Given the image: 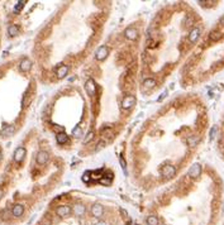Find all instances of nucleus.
<instances>
[{
	"label": "nucleus",
	"instance_id": "a878e982",
	"mask_svg": "<svg viewBox=\"0 0 224 225\" xmlns=\"http://www.w3.org/2000/svg\"><path fill=\"white\" fill-rule=\"evenodd\" d=\"M94 135H95V134H94V133H92V132H89L88 134H86V138L84 139V144H88L90 141H92V138H94Z\"/></svg>",
	"mask_w": 224,
	"mask_h": 225
},
{
	"label": "nucleus",
	"instance_id": "39448f33",
	"mask_svg": "<svg viewBox=\"0 0 224 225\" xmlns=\"http://www.w3.org/2000/svg\"><path fill=\"white\" fill-rule=\"evenodd\" d=\"M71 213H73V215L75 216H79V218H81V216H84L85 213H86V207H85V205H82V204H75L72 206L71 209Z\"/></svg>",
	"mask_w": 224,
	"mask_h": 225
},
{
	"label": "nucleus",
	"instance_id": "cd10ccee",
	"mask_svg": "<svg viewBox=\"0 0 224 225\" xmlns=\"http://www.w3.org/2000/svg\"><path fill=\"white\" fill-rule=\"evenodd\" d=\"M215 134H217V126H213L212 130H210V138L214 139L215 138Z\"/></svg>",
	"mask_w": 224,
	"mask_h": 225
},
{
	"label": "nucleus",
	"instance_id": "9b49d317",
	"mask_svg": "<svg viewBox=\"0 0 224 225\" xmlns=\"http://www.w3.org/2000/svg\"><path fill=\"white\" fill-rule=\"evenodd\" d=\"M200 34H201L200 27H195V28H193V29L190 30V33H189V41H190L191 43H195L198 39H199Z\"/></svg>",
	"mask_w": 224,
	"mask_h": 225
},
{
	"label": "nucleus",
	"instance_id": "f257e3e1",
	"mask_svg": "<svg viewBox=\"0 0 224 225\" xmlns=\"http://www.w3.org/2000/svg\"><path fill=\"white\" fill-rule=\"evenodd\" d=\"M136 103H137L136 96L129 95V96H126L123 100H122V107H123L124 110H129V109H132V107L136 105Z\"/></svg>",
	"mask_w": 224,
	"mask_h": 225
},
{
	"label": "nucleus",
	"instance_id": "6e6552de",
	"mask_svg": "<svg viewBox=\"0 0 224 225\" xmlns=\"http://www.w3.org/2000/svg\"><path fill=\"white\" fill-rule=\"evenodd\" d=\"M90 213L91 215L94 218H101L103 216V214H104V207H103V205H100V204H94L91 206L90 209Z\"/></svg>",
	"mask_w": 224,
	"mask_h": 225
},
{
	"label": "nucleus",
	"instance_id": "c85d7f7f",
	"mask_svg": "<svg viewBox=\"0 0 224 225\" xmlns=\"http://www.w3.org/2000/svg\"><path fill=\"white\" fill-rule=\"evenodd\" d=\"M185 24H186V27H189V25L193 24V17H190V15H189V17L186 18V20H185Z\"/></svg>",
	"mask_w": 224,
	"mask_h": 225
},
{
	"label": "nucleus",
	"instance_id": "b1692460",
	"mask_svg": "<svg viewBox=\"0 0 224 225\" xmlns=\"http://www.w3.org/2000/svg\"><path fill=\"white\" fill-rule=\"evenodd\" d=\"M24 5H25V1H24V0H22V1H18L17 5L14 6V11H15V13H19V11L22 10V9L24 8Z\"/></svg>",
	"mask_w": 224,
	"mask_h": 225
},
{
	"label": "nucleus",
	"instance_id": "f03ea898",
	"mask_svg": "<svg viewBox=\"0 0 224 225\" xmlns=\"http://www.w3.org/2000/svg\"><path fill=\"white\" fill-rule=\"evenodd\" d=\"M50 161V154L47 153L46 151H39L36 156V162L39 164V166H44L47 164Z\"/></svg>",
	"mask_w": 224,
	"mask_h": 225
},
{
	"label": "nucleus",
	"instance_id": "dca6fc26",
	"mask_svg": "<svg viewBox=\"0 0 224 225\" xmlns=\"http://www.w3.org/2000/svg\"><path fill=\"white\" fill-rule=\"evenodd\" d=\"M222 37H223V33L220 30H212L209 34L210 41H213V42H218V41L222 39Z\"/></svg>",
	"mask_w": 224,
	"mask_h": 225
},
{
	"label": "nucleus",
	"instance_id": "6ab92c4d",
	"mask_svg": "<svg viewBox=\"0 0 224 225\" xmlns=\"http://www.w3.org/2000/svg\"><path fill=\"white\" fill-rule=\"evenodd\" d=\"M18 33H19V27L17 24H12V25H9V28H8V34L10 37H15V36H18Z\"/></svg>",
	"mask_w": 224,
	"mask_h": 225
},
{
	"label": "nucleus",
	"instance_id": "f8f14e48",
	"mask_svg": "<svg viewBox=\"0 0 224 225\" xmlns=\"http://www.w3.org/2000/svg\"><path fill=\"white\" fill-rule=\"evenodd\" d=\"M25 154H27V151H25V148L18 147L17 149H15V152H14V161H15V162H22V161L24 159Z\"/></svg>",
	"mask_w": 224,
	"mask_h": 225
},
{
	"label": "nucleus",
	"instance_id": "4be33fe9",
	"mask_svg": "<svg viewBox=\"0 0 224 225\" xmlns=\"http://www.w3.org/2000/svg\"><path fill=\"white\" fill-rule=\"evenodd\" d=\"M147 225H158V218L156 215H149L147 218Z\"/></svg>",
	"mask_w": 224,
	"mask_h": 225
},
{
	"label": "nucleus",
	"instance_id": "2eb2a0df",
	"mask_svg": "<svg viewBox=\"0 0 224 225\" xmlns=\"http://www.w3.org/2000/svg\"><path fill=\"white\" fill-rule=\"evenodd\" d=\"M67 74H69V66L66 65H60L56 70V75L58 78H63Z\"/></svg>",
	"mask_w": 224,
	"mask_h": 225
},
{
	"label": "nucleus",
	"instance_id": "bb28decb",
	"mask_svg": "<svg viewBox=\"0 0 224 225\" xmlns=\"http://www.w3.org/2000/svg\"><path fill=\"white\" fill-rule=\"evenodd\" d=\"M119 163H120L122 168H123V171H124V173H127V163H126V161H124L123 158H120V159H119Z\"/></svg>",
	"mask_w": 224,
	"mask_h": 225
},
{
	"label": "nucleus",
	"instance_id": "ddd939ff",
	"mask_svg": "<svg viewBox=\"0 0 224 225\" xmlns=\"http://www.w3.org/2000/svg\"><path fill=\"white\" fill-rule=\"evenodd\" d=\"M32 68V61L29 58H23L19 63V70L23 72H28Z\"/></svg>",
	"mask_w": 224,
	"mask_h": 225
},
{
	"label": "nucleus",
	"instance_id": "1a4fd4ad",
	"mask_svg": "<svg viewBox=\"0 0 224 225\" xmlns=\"http://www.w3.org/2000/svg\"><path fill=\"white\" fill-rule=\"evenodd\" d=\"M201 175V166L199 163H194L193 166L189 170V176L193 177V178H198Z\"/></svg>",
	"mask_w": 224,
	"mask_h": 225
},
{
	"label": "nucleus",
	"instance_id": "72a5a7b5",
	"mask_svg": "<svg viewBox=\"0 0 224 225\" xmlns=\"http://www.w3.org/2000/svg\"><path fill=\"white\" fill-rule=\"evenodd\" d=\"M0 161H1V152H0Z\"/></svg>",
	"mask_w": 224,
	"mask_h": 225
},
{
	"label": "nucleus",
	"instance_id": "20e7f679",
	"mask_svg": "<svg viewBox=\"0 0 224 225\" xmlns=\"http://www.w3.org/2000/svg\"><path fill=\"white\" fill-rule=\"evenodd\" d=\"M162 176L166 177V178H171V177L175 176L176 173V168L172 164H166L165 167H162V171H161Z\"/></svg>",
	"mask_w": 224,
	"mask_h": 225
},
{
	"label": "nucleus",
	"instance_id": "9d476101",
	"mask_svg": "<svg viewBox=\"0 0 224 225\" xmlns=\"http://www.w3.org/2000/svg\"><path fill=\"white\" fill-rule=\"evenodd\" d=\"M124 36H126L127 39L134 41V39L138 38V30H137L136 28H133V27H129V28H127V29L124 30Z\"/></svg>",
	"mask_w": 224,
	"mask_h": 225
},
{
	"label": "nucleus",
	"instance_id": "473e14b6",
	"mask_svg": "<svg viewBox=\"0 0 224 225\" xmlns=\"http://www.w3.org/2000/svg\"><path fill=\"white\" fill-rule=\"evenodd\" d=\"M1 197H3V190H0V200H1Z\"/></svg>",
	"mask_w": 224,
	"mask_h": 225
},
{
	"label": "nucleus",
	"instance_id": "a211bd4d",
	"mask_svg": "<svg viewBox=\"0 0 224 225\" xmlns=\"http://www.w3.org/2000/svg\"><path fill=\"white\" fill-rule=\"evenodd\" d=\"M14 132H15V126L14 125H8L1 130V135H4V137H10V135L14 134Z\"/></svg>",
	"mask_w": 224,
	"mask_h": 225
},
{
	"label": "nucleus",
	"instance_id": "7c9ffc66",
	"mask_svg": "<svg viewBox=\"0 0 224 225\" xmlns=\"http://www.w3.org/2000/svg\"><path fill=\"white\" fill-rule=\"evenodd\" d=\"M219 23H220V25H223V27H224V17H223V18L219 20Z\"/></svg>",
	"mask_w": 224,
	"mask_h": 225
},
{
	"label": "nucleus",
	"instance_id": "2f4dec72",
	"mask_svg": "<svg viewBox=\"0 0 224 225\" xmlns=\"http://www.w3.org/2000/svg\"><path fill=\"white\" fill-rule=\"evenodd\" d=\"M120 211H122V214H123V215H124V216H127V211H124V210H123V209H122V210H120Z\"/></svg>",
	"mask_w": 224,
	"mask_h": 225
},
{
	"label": "nucleus",
	"instance_id": "7ed1b4c3",
	"mask_svg": "<svg viewBox=\"0 0 224 225\" xmlns=\"http://www.w3.org/2000/svg\"><path fill=\"white\" fill-rule=\"evenodd\" d=\"M85 90L89 96H95V94H96V85H95V81L92 78H89L85 82Z\"/></svg>",
	"mask_w": 224,
	"mask_h": 225
},
{
	"label": "nucleus",
	"instance_id": "f704fd0d",
	"mask_svg": "<svg viewBox=\"0 0 224 225\" xmlns=\"http://www.w3.org/2000/svg\"><path fill=\"white\" fill-rule=\"evenodd\" d=\"M0 76H1V71H0Z\"/></svg>",
	"mask_w": 224,
	"mask_h": 225
},
{
	"label": "nucleus",
	"instance_id": "412c9836",
	"mask_svg": "<svg viewBox=\"0 0 224 225\" xmlns=\"http://www.w3.org/2000/svg\"><path fill=\"white\" fill-rule=\"evenodd\" d=\"M199 137L198 135H193V137H189L187 138V144L190 145V147H195L198 143H199Z\"/></svg>",
	"mask_w": 224,
	"mask_h": 225
},
{
	"label": "nucleus",
	"instance_id": "393cba45",
	"mask_svg": "<svg viewBox=\"0 0 224 225\" xmlns=\"http://www.w3.org/2000/svg\"><path fill=\"white\" fill-rule=\"evenodd\" d=\"M90 178H91V172L90 171H86L84 175H82V181H84L85 183H88L89 181H90Z\"/></svg>",
	"mask_w": 224,
	"mask_h": 225
},
{
	"label": "nucleus",
	"instance_id": "c756f323",
	"mask_svg": "<svg viewBox=\"0 0 224 225\" xmlns=\"http://www.w3.org/2000/svg\"><path fill=\"white\" fill-rule=\"evenodd\" d=\"M95 225H109V224H108L107 221H104V220H100V221H98Z\"/></svg>",
	"mask_w": 224,
	"mask_h": 225
},
{
	"label": "nucleus",
	"instance_id": "aec40b11",
	"mask_svg": "<svg viewBox=\"0 0 224 225\" xmlns=\"http://www.w3.org/2000/svg\"><path fill=\"white\" fill-rule=\"evenodd\" d=\"M156 86V80L155 78H146L145 81H143V87L145 89H153Z\"/></svg>",
	"mask_w": 224,
	"mask_h": 225
},
{
	"label": "nucleus",
	"instance_id": "0eeeda50",
	"mask_svg": "<svg viewBox=\"0 0 224 225\" xmlns=\"http://www.w3.org/2000/svg\"><path fill=\"white\" fill-rule=\"evenodd\" d=\"M56 214H57V216H60V218H66L71 214V207L67 206V205H60V206L56 209Z\"/></svg>",
	"mask_w": 224,
	"mask_h": 225
},
{
	"label": "nucleus",
	"instance_id": "4468645a",
	"mask_svg": "<svg viewBox=\"0 0 224 225\" xmlns=\"http://www.w3.org/2000/svg\"><path fill=\"white\" fill-rule=\"evenodd\" d=\"M12 214H13V216H15V218H20L22 215L24 214V206L20 204L14 205L12 209Z\"/></svg>",
	"mask_w": 224,
	"mask_h": 225
},
{
	"label": "nucleus",
	"instance_id": "f3484780",
	"mask_svg": "<svg viewBox=\"0 0 224 225\" xmlns=\"http://www.w3.org/2000/svg\"><path fill=\"white\" fill-rule=\"evenodd\" d=\"M56 142L58 144H65V143L69 142V137H67V134L65 132H61V133H58V134L56 135Z\"/></svg>",
	"mask_w": 224,
	"mask_h": 225
},
{
	"label": "nucleus",
	"instance_id": "423d86ee",
	"mask_svg": "<svg viewBox=\"0 0 224 225\" xmlns=\"http://www.w3.org/2000/svg\"><path fill=\"white\" fill-rule=\"evenodd\" d=\"M108 53H109L108 47L101 46V47H99L98 51H96V53H95V58H96L98 61H104V59L108 57Z\"/></svg>",
	"mask_w": 224,
	"mask_h": 225
},
{
	"label": "nucleus",
	"instance_id": "5701e85b",
	"mask_svg": "<svg viewBox=\"0 0 224 225\" xmlns=\"http://www.w3.org/2000/svg\"><path fill=\"white\" fill-rule=\"evenodd\" d=\"M72 135H73V137H76V138L82 137V128H81V126H80V125L75 126L73 130H72Z\"/></svg>",
	"mask_w": 224,
	"mask_h": 225
}]
</instances>
